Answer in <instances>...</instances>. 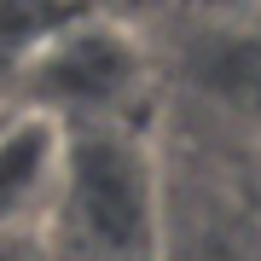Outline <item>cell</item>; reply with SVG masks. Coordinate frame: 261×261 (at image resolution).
I'll return each instance as SVG.
<instances>
[{
    "mask_svg": "<svg viewBox=\"0 0 261 261\" xmlns=\"http://www.w3.org/2000/svg\"><path fill=\"white\" fill-rule=\"evenodd\" d=\"M163 209L157 145L134 122H75L41 215L53 261H151Z\"/></svg>",
    "mask_w": 261,
    "mask_h": 261,
    "instance_id": "cell-1",
    "label": "cell"
},
{
    "mask_svg": "<svg viewBox=\"0 0 261 261\" xmlns=\"http://www.w3.org/2000/svg\"><path fill=\"white\" fill-rule=\"evenodd\" d=\"M163 209L151 261H261V197L197 145L163 151Z\"/></svg>",
    "mask_w": 261,
    "mask_h": 261,
    "instance_id": "cell-2",
    "label": "cell"
},
{
    "mask_svg": "<svg viewBox=\"0 0 261 261\" xmlns=\"http://www.w3.org/2000/svg\"><path fill=\"white\" fill-rule=\"evenodd\" d=\"M35 75L47 82L53 111H75L82 122H122L128 99L140 93V53H134V35L75 29L47 47Z\"/></svg>",
    "mask_w": 261,
    "mask_h": 261,
    "instance_id": "cell-3",
    "label": "cell"
},
{
    "mask_svg": "<svg viewBox=\"0 0 261 261\" xmlns=\"http://www.w3.org/2000/svg\"><path fill=\"white\" fill-rule=\"evenodd\" d=\"M186 82L215 116L261 134V18H226L186 53Z\"/></svg>",
    "mask_w": 261,
    "mask_h": 261,
    "instance_id": "cell-4",
    "label": "cell"
},
{
    "mask_svg": "<svg viewBox=\"0 0 261 261\" xmlns=\"http://www.w3.org/2000/svg\"><path fill=\"white\" fill-rule=\"evenodd\" d=\"M58 140L64 122L47 111H29L0 128V226H35L47 215L58 180Z\"/></svg>",
    "mask_w": 261,
    "mask_h": 261,
    "instance_id": "cell-5",
    "label": "cell"
},
{
    "mask_svg": "<svg viewBox=\"0 0 261 261\" xmlns=\"http://www.w3.org/2000/svg\"><path fill=\"white\" fill-rule=\"evenodd\" d=\"M0 261H53V244L47 232L35 226H0Z\"/></svg>",
    "mask_w": 261,
    "mask_h": 261,
    "instance_id": "cell-6",
    "label": "cell"
}]
</instances>
